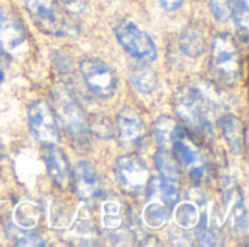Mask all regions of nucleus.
Here are the masks:
<instances>
[{"label": "nucleus", "instance_id": "nucleus-1", "mask_svg": "<svg viewBox=\"0 0 249 247\" xmlns=\"http://www.w3.org/2000/svg\"><path fill=\"white\" fill-rule=\"evenodd\" d=\"M219 106L217 98L212 96L207 89L200 86L182 87L175 96V112L179 119L197 132H209L212 128L210 114Z\"/></svg>", "mask_w": 249, "mask_h": 247}, {"label": "nucleus", "instance_id": "nucleus-2", "mask_svg": "<svg viewBox=\"0 0 249 247\" xmlns=\"http://www.w3.org/2000/svg\"><path fill=\"white\" fill-rule=\"evenodd\" d=\"M212 70L222 82L235 84L242 76V60L236 39L226 32L217 33L212 42Z\"/></svg>", "mask_w": 249, "mask_h": 247}, {"label": "nucleus", "instance_id": "nucleus-3", "mask_svg": "<svg viewBox=\"0 0 249 247\" xmlns=\"http://www.w3.org/2000/svg\"><path fill=\"white\" fill-rule=\"evenodd\" d=\"M53 95L57 118L63 124L67 134L77 143H86L90 134V125L80 103L61 87H57Z\"/></svg>", "mask_w": 249, "mask_h": 247}, {"label": "nucleus", "instance_id": "nucleus-4", "mask_svg": "<svg viewBox=\"0 0 249 247\" xmlns=\"http://www.w3.org/2000/svg\"><path fill=\"white\" fill-rule=\"evenodd\" d=\"M115 36L120 45L136 60L152 63L158 57V48L153 39L130 20H121L115 26Z\"/></svg>", "mask_w": 249, "mask_h": 247}, {"label": "nucleus", "instance_id": "nucleus-5", "mask_svg": "<svg viewBox=\"0 0 249 247\" xmlns=\"http://www.w3.org/2000/svg\"><path fill=\"white\" fill-rule=\"evenodd\" d=\"M25 7L34 23L45 33L55 36L66 33L67 22L55 0H25Z\"/></svg>", "mask_w": 249, "mask_h": 247}, {"label": "nucleus", "instance_id": "nucleus-6", "mask_svg": "<svg viewBox=\"0 0 249 247\" xmlns=\"http://www.w3.org/2000/svg\"><path fill=\"white\" fill-rule=\"evenodd\" d=\"M80 73L88 89L98 98L108 99L117 90V77L108 64L98 58H86L80 63Z\"/></svg>", "mask_w": 249, "mask_h": 247}, {"label": "nucleus", "instance_id": "nucleus-7", "mask_svg": "<svg viewBox=\"0 0 249 247\" xmlns=\"http://www.w3.org/2000/svg\"><path fill=\"white\" fill-rule=\"evenodd\" d=\"M115 176L121 189L127 194H137L143 191L150 179L147 165L136 154L118 157L115 163Z\"/></svg>", "mask_w": 249, "mask_h": 247}, {"label": "nucleus", "instance_id": "nucleus-8", "mask_svg": "<svg viewBox=\"0 0 249 247\" xmlns=\"http://www.w3.org/2000/svg\"><path fill=\"white\" fill-rule=\"evenodd\" d=\"M28 122L34 137L44 144H55L60 140L55 115L51 106L42 100H34L28 108Z\"/></svg>", "mask_w": 249, "mask_h": 247}, {"label": "nucleus", "instance_id": "nucleus-9", "mask_svg": "<svg viewBox=\"0 0 249 247\" xmlns=\"http://www.w3.org/2000/svg\"><path fill=\"white\" fill-rule=\"evenodd\" d=\"M172 150L181 163V166L187 170L190 178L194 181H200L206 175V159L197 144L185 134L182 130L177 128Z\"/></svg>", "mask_w": 249, "mask_h": 247}, {"label": "nucleus", "instance_id": "nucleus-10", "mask_svg": "<svg viewBox=\"0 0 249 247\" xmlns=\"http://www.w3.org/2000/svg\"><path fill=\"white\" fill-rule=\"evenodd\" d=\"M155 165L159 172V191L165 205L174 207L179 199V173L178 166L168 150H160L155 154Z\"/></svg>", "mask_w": 249, "mask_h": 247}, {"label": "nucleus", "instance_id": "nucleus-11", "mask_svg": "<svg viewBox=\"0 0 249 247\" xmlns=\"http://www.w3.org/2000/svg\"><path fill=\"white\" fill-rule=\"evenodd\" d=\"M118 135L123 144L137 146L146 137V125L142 115L131 106H124L117 115Z\"/></svg>", "mask_w": 249, "mask_h": 247}, {"label": "nucleus", "instance_id": "nucleus-12", "mask_svg": "<svg viewBox=\"0 0 249 247\" xmlns=\"http://www.w3.org/2000/svg\"><path fill=\"white\" fill-rule=\"evenodd\" d=\"M73 188L79 198L90 199L98 194L99 178L95 166L89 162H79L73 169Z\"/></svg>", "mask_w": 249, "mask_h": 247}, {"label": "nucleus", "instance_id": "nucleus-13", "mask_svg": "<svg viewBox=\"0 0 249 247\" xmlns=\"http://www.w3.org/2000/svg\"><path fill=\"white\" fill-rule=\"evenodd\" d=\"M44 162L53 181L60 188H66L70 182V167L66 154L55 144H47L44 150Z\"/></svg>", "mask_w": 249, "mask_h": 247}, {"label": "nucleus", "instance_id": "nucleus-14", "mask_svg": "<svg viewBox=\"0 0 249 247\" xmlns=\"http://www.w3.org/2000/svg\"><path fill=\"white\" fill-rule=\"evenodd\" d=\"M220 127L225 140L233 154H242L244 151V127L241 119L233 114H225L220 118Z\"/></svg>", "mask_w": 249, "mask_h": 247}, {"label": "nucleus", "instance_id": "nucleus-15", "mask_svg": "<svg viewBox=\"0 0 249 247\" xmlns=\"http://www.w3.org/2000/svg\"><path fill=\"white\" fill-rule=\"evenodd\" d=\"M226 198H225V207L231 210V227L232 230L238 233H245L247 231V214H245V207L244 201L241 197V192L238 188H228L226 189Z\"/></svg>", "mask_w": 249, "mask_h": 247}, {"label": "nucleus", "instance_id": "nucleus-16", "mask_svg": "<svg viewBox=\"0 0 249 247\" xmlns=\"http://www.w3.org/2000/svg\"><path fill=\"white\" fill-rule=\"evenodd\" d=\"M25 41L23 25L16 17H1L0 20V47L1 49H15Z\"/></svg>", "mask_w": 249, "mask_h": 247}, {"label": "nucleus", "instance_id": "nucleus-17", "mask_svg": "<svg viewBox=\"0 0 249 247\" xmlns=\"http://www.w3.org/2000/svg\"><path fill=\"white\" fill-rule=\"evenodd\" d=\"M181 49L190 57H200L206 49V36L200 26H187L179 36Z\"/></svg>", "mask_w": 249, "mask_h": 247}, {"label": "nucleus", "instance_id": "nucleus-18", "mask_svg": "<svg viewBox=\"0 0 249 247\" xmlns=\"http://www.w3.org/2000/svg\"><path fill=\"white\" fill-rule=\"evenodd\" d=\"M131 83L137 92L143 95H149L158 86V74L150 66H147L146 63H142L133 68Z\"/></svg>", "mask_w": 249, "mask_h": 247}, {"label": "nucleus", "instance_id": "nucleus-19", "mask_svg": "<svg viewBox=\"0 0 249 247\" xmlns=\"http://www.w3.org/2000/svg\"><path fill=\"white\" fill-rule=\"evenodd\" d=\"M177 128L178 127L171 116H160L156 119L153 131H155V137L160 150L172 151V143H174Z\"/></svg>", "mask_w": 249, "mask_h": 247}, {"label": "nucleus", "instance_id": "nucleus-20", "mask_svg": "<svg viewBox=\"0 0 249 247\" xmlns=\"http://www.w3.org/2000/svg\"><path fill=\"white\" fill-rule=\"evenodd\" d=\"M231 15L242 36L248 33V0H231Z\"/></svg>", "mask_w": 249, "mask_h": 247}, {"label": "nucleus", "instance_id": "nucleus-21", "mask_svg": "<svg viewBox=\"0 0 249 247\" xmlns=\"http://www.w3.org/2000/svg\"><path fill=\"white\" fill-rule=\"evenodd\" d=\"M143 217H144L146 224L150 229H159V227H162L168 221V218H169V210L165 205L150 204L144 210Z\"/></svg>", "mask_w": 249, "mask_h": 247}, {"label": "nucleus", "instance_id": "nucleus-22", "mask_svg": "<svg viewBox=\"0 0 249 247\" xmlns=\"http://www.w3.org/2000/svg\"><path fill=\"white\" fill-rule=\"evenodd\" d=\"M121 208L117 202L104 204V224L108 230H115L121 226Z\"/></svg>", "mask_w": 249, "mask_h": 247}, {"label": "nucleus", "instance_id": "nucleus-23", "mask_svg": "<svg viewBox=\"0 0 249 247\" xmlns=\"http://www.w3.org/2000/svg\"><path fill=\"white\" fill-rule=\"evenodd\" d=\"M197 220H198V214H197V210L193 204L179 205V208L177 211V223L181 227L190 229L197 223Z\"/></svg>", "mask_w": 249, "mask_h": 247}, {"label": "nucleus", "instance_id": "nucleus-24", "mask_svg": "<svg viewBox=\"0 0 249 247\" xmlns=\"http://www.w3.org/2000/svg\"><path fill=\"white\" fill-rule=\"evenodd\" d=\"M212 15L219 22H226L231 16V0H209Z\"/></svg>", "mask_w": 249, "mask_h": 247}, {"label": "nucleus", "instance_id": "nucleus-25", "mask_svg": "<svg viewBox=\"0 0 249 247\" xmlns=\"http://www.w3.org/2000/svg\"><path fill=\"white\" fill-rule=\"evenodd\" d=\"M13 242L18 246H45L42 237L35 233H20L13 237Z\"/></svg>", "mask_w": 249, "mask_h": 247}, {"label": "nucleus", "instance_id": "nucleus-26", "mask_svg": "<svg viewBox=\"0 0 249 247\" xmlns=\"http://www.w3.org/2000/svg\"><path fill=\"white\" fill-rule=\"evenodd\" d=\"M60 1H61V9L71 16H79L86 9L85 0H60Z\"/></svg>", "mask_w": 249, "mask_h": 247}, {"label": "nucleus", "instance_id": "nucleus-27", "mask_svg": "<svg viewBox=\"0 0 249 247\" xmlns=\"http://www.w3.org/2000/svg\"><path fill=\"white\" fill-rule=\"evenodd\" d=\"M185 0H159L160 6L166 10V12H175L178 10Z\"/></svg>", "mask_w": 249, "mask_h": 247}, {"label": "nucleus", "instance_id": "nucleus-28", "mask_svg": "<svg viewBox=\"0 0 249 247\" xmlns=\"http://www.w3.org/2000/svg\"><path fill=\"white\" fill-rule=\"evenodd\" d=\"M3 79H4V74H3V71L0 70V83L3 82Z\"/></svg>", "mask_w": 249, "mask_h": 247}, {"label": "nucleus", "instance_id": "nucleus-29", "mask_svg": "<svg viewBox=\"0 0 249 247\" xmlns=\"http://www.w3.org/2000/svg\"><path fill=\"white\" fill-rule=\"evenodd\" d=\"M1 17H3V16H1V13H0V20H1Z\"/></svg>", "mask_w": 249, "mask_h": 247}]
</instances>
